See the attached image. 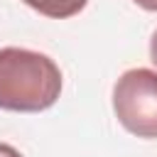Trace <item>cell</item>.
<instances>
[{
	"label": "cell",
	"mask_w": 157,
	"mask_h": 157,
	"mask_svg": "<svg viewBox=\"0 0 157 157\" xmlns=\"http://www.w3.org/2000/svg\"><path fill=\"white\" fill-rule=\"evenodd\" d=\"M150 61L157 66V29H155V34L150 39Z\"/></svg>",
	"instance_id": "obj_5"
},
{
	"label": "cell",
	"mask_w": 157,
	"mask_h": 157,
	"mask_svg": "<svg viewBox=\"0 0 157 157\" xmlns=\"http://www.w3.org/2000/svg\"><path fill=\"white\" fill-rule=\"evenodd\" d=\"M27 7L37 10L39 15L44 17H52V20H66V17H74L78 15L88 0H22Z\"/></svg>",
	"instance_id": "obj_3"
},
{
	"label": "cell",
	"mask_w": 157,
	"mask_h": 157,
	"mask_svg": "<svg viewBox=\"0 0 157 157\" xmlns=\"http://www.w3.org/2000/svg\"><path fill=\"white\" fill-rule=\"evenodd\" d=\"M61 93V71L42 52L0 49V108L12 113H39L52 108Z\"/></svg>",
	"instance_id": "obj_1"
},
{
	"label": "cell",
	"mask_w": 157,
	"mask_h": 157,
	"mask_svg": "<svg viewBox=\"0 0 157 157\" xmlns=\"http://www.w3.org/2000/svg\"><path fill=\"white\" fill-rule=\"evenodd\" d=\"M113 113L118 123L145 140H157V71L128 69L113 86Z\"/></svg>",
	"instance_id": "obj_2"
},
{
	"label": "cell",
	"mask_w": 157,
	"mask_h": 157,
	"mask_svg": "<svg viewBox=\"0 0 157 157\" xmlns=\"http://www.w3.org/2000/svg\"><path fill=\"white\" fill-rule=\"evenodd\" d=\"M0 157H22L12 145H7V142H0Z\"/></svg>",
	"instance_id": "obj_4"
},
{
	"label": "cell",
	"mask_w": 157,
	"mask_h": 157,
	"mask_svg": "<svg viewBox=\"0 0 157 157\" xmlns=\"http://www.w3.org/2000/svg\"><path fill=\"white\" fill-rule=\"evenodd\" d=\"M135 5H140L142 10H150V12H157V0H132Z\"/></svg>",
	"instance_id": "obj_6"
}]
</instances>
